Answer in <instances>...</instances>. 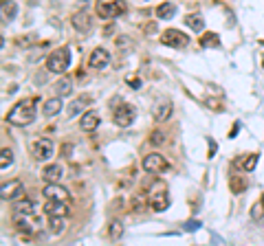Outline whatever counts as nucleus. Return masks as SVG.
I'll use <instances>...</instances> for the list:
<instances>
[{
    "mask_svg": "<svg viewBox=\"0 0 264 246\" xmlns=\"http://www.w3.org/2000/svg\"><path fill=\"white\" fill-rule=\"evenodd\" d=\"M35 117H38V104H35V99H22L9 110L7 121L11 125L22 127V125H31L35 121Z\"/></svg>",
    "mask_w": 264,
    "mask_h": 246,
    "instance_id": "obj_1",
    "label": "nucleus"
},
{
    "mask_svg": "<svg viewBox=\"0 0 264 246\" xmlns=\"http://www.w3.org/2000/svg\"><path fill=\"white\" fill-rule=\"evenodd\" d=\"M128 11L124 0H97V15L104 20H115Z\"/></svg>",
    "mask_w": 264,
    "mask_h": 246,
    "instance_id": "obj_2",
    "label": "nucleus"
},
{
    "mask_svg": "<svg viewBox=\"0 0 264 246\" xmlns=\"http://www.w3.org/2000/svg\"><path fill=\"white\" fill-rule=\"evenodd\" d=\"M70 66V51L62 46V49H55L47 60V68L51 73H66Z\"/></svg>",
    "mask_w": 264,
    "mask_h": 246,
    "instance_id": "obj_3",
    "label": "nucleus"
},
{
    "mask_svg": "<svg viewBox=\"0 0 264 246\" xmlns=\"http://www.w3.org/2000/svg\"><path fill=\"white\" fill-rule=\"evenodd\" d=\"M141 167H143L148 174H165L172 165H170V161H167L163 154H159V152H150L148 156L143 158Z\"/></svg>",
    "mask_w": 264,
    "mask_h": 246,
    "instance_id": "obj_4",
    "label": "nucleus"
},
{
    "mask_svg": "<svg viewBox=\"0 0 264 246\" xmlns=\"http://www.w3.org/2000/svg\"><path fill=\"white\" fill-rule=\"evenodd\" d=\"M161 44L170 46V49H185L190 44V38L179 29H167L161 33Z\"/></svg>",
    "mask_w": 264,
    "mask_h": 246,
    "instance_id": "obj_5",
    "label": "nucleus"
},
{
    "mask_svg": "<svg viewBox=\"0 0 264 246\" xmlns=\"http://www.w3.org/2000/svg\"><path fill=\"white\" fill-rule=\"evenodd\" d=\"M134 117H136V110L130 104H119L115 108V112H113V121H115V125H119V127L132 125Z\"/></svg>",
    "mask_w": 264,
    "mask_h": 246,
    "instance_id": "obj_6",
    "label": "nucleus"
},
{
    "mask_svg": "<svg viewBox=\"0 0 264 246\" xmlns=\"http://www.w3.org/2000/svg\"><path fill=\"white\" fill-rule=\"evenodd\" d=\"M31 154L35 161H40V163L49 161V158L53 156V141H51V138H38V141H33Z\"/></svg>",
    "mask_w": 264,
    "mask_h": 246,
    "instance_id": "obj_7",
    "label": "nucleus"
},
{
    "mask_svg": "<svg viewBox=\"0 0 264 246\" xmlns=\"http://www.w3.org/2000/svg\"><path fill=\"white\" fill-rule=\"evenodd\" d=\"M110 64V53L106 49H95L88 58V66L95 70H104Z\"/></svg>",
    "mask_w": 264,
    "mask_h": 246,
    "instance_id": "obj_8",
    "label": "nucleus"
},
{
    "mask_svg": "<svg viewBox=\"0 0 264 246\" xmlns=\"http://www.w3.org/2000/svg\"><path fill=\"white\" fill-rule=\"evenodd\" d=\"M22 191H24L22 183H20V181H9V183H4L2 187H0V198H2V200H18L20 196H22Z\"/></svg>",
    "mask_w": 264,
    "mask_h": 246,
    "instance_id": "obj_9",
    "label": "nucleus"
},
{
    "mask_svg": "<svg viewBox=\"0 0 264 246\" xmlns=\"http://www.w3.org/2000/svg\"><path fill=\"white\" fill-rule=\"evenodd\" d=\"M148 207L152 211H165L167 207H170V196H167V189H159V191H154L148 200Z\"/></svg>",
    "mask_w": 264,
    "mask_h": 246,
    "instance_id": "obj_10",
    "label": "nucleus"
},
{
    "mask_svg": "<svg viewBox=\"0 0 264 246\" xmlns=\"http://www.w3.org/2000/svg\"><path fill=\"white\" fill-rule=\"evenodd\" d=\"M42 193L47 200H66V202H68V191H66L60 183H49Z\"/></svg>",
    "mask_w": 264,
    "mask_h": 246,
    "instance_id": "obj_11",
    "label": "nucleus"
},
{
    "mask_svg": "<svg viewBox=\"0 0 264 246\" xmlns=\"http://www.w3.org/2000/svg\"><path fill=\"white\" fill-rule=\"evenodd\" d=\"M70 22H73L75 31H79V33H88V31L93 29V15H88L86 11H79V13L73 15Z\"/></svg>",
    "mask_w": 264,
    "mask_h": 246,
    "instance_id": "obj_12",
    "label": "nucleus"
},
{
    "mask_svg": "<svg viewBox=\"0 0 264 246\" xmlns=\"http://www.w3.org/2000/svg\"><path fill=\"white\" fill-rule=\"evenodd\" d=\"M44 213L47 215H68V204L66 200H47L44 202Z\"/></svg>",
    "mask_w": 264,
    "mask_h": 246,
    "instance_id": "obj_13",
    "label": "nucleus"
},
{
    "mask_svg": "<svg viewBox=\"0 0 264 246\" xmlns=\"http://www.w3.org/2000/svg\"><path fill=\"white\" fill-rule=\"evenodd\" d=\"M62 176H64V167L60 165V163H51V165H47L42 172V178L47 183H60Z\"/></svg>",
    "mask_w": 264,
    "mask_h": 246,
    "instance_id": "obj_14",
    "label": "nucleus"
},
{
    "mask_svg": "<svg viewBox=\"0 0 264 246\" xmlns=\"http://www.w3.org/2000/svg\"><path fill=\"white\" fill-rule=\"evenodd\" d=\"M79 127H82L84 132H95L99 127V115L95 110L84 112V117L79 119Z\"/></svg>",
    "mask_w": 264,
    "mask_h": 246,
    "instance_id": "obj_15",
    "label": "nucleus"
},
{
    "mask_svg": "<svg viewBox=\"0 0 264 246\" xmlns=\"http://www.w3.org/2000/svg\"><path fill=\"white\" fill-rule=\"evenodd\" d=\"M66 229V220L64 215H49V231L53 235H62Z\"/></svg>",
    "mask_w": 264,
    "mask_h": 246,
    "instance_id": "obj_16",
    "label": "nucleus"
},
{
    "mask_svg": "<svg viewBox=\"0 0 264 246\" xmlns=\"http://www.w3.org/2000/svg\"><path fill=\"white\" fill-rule=\"evenodd\" d=\"M172 104L170 101H161V104H156L154 108V121H167L170 119V115H172Z\"/></svg>",
    "mask_w": 264,
    "mask_h": 246,
    "instance_id": "obj_17",
    "label": "nucleus"
},
{
    "mask_svg": "<svg viewBox=\"0 0 264 246\" xmlns=\"http://www.w3.org/2000/svg\"><path fill=\"white\" fill-rule=\"evenodd\" d=\"M0 11H2L4 20H13L18 13V4L13 0H0Z\"/></svg>",
    "mask_w": 264,
    "mask_h": 246,
    "instance_id": "obj_18",
    "label": "nucleus"
},
{
    "mask_svg": "<svg viewBox=\"0 0 264 246\" xmlns=\"http://www.w3.org/2000/svg\"><path fill=\"white\" fill-rule=\"evenodd\" d=\"M13 209H16V213H22V215H31L35 211V202L31 198H20L16 204H13Z\"/></svg>",
    "mask_w": 264,
    "mask_h": 246,
    "instance_id": "obj_19",
    "label": "nucleus"
},
{
    "mask_svg": "<svg viewBox=\"0 0 264 246\" xmlns=\"http://www.w3.org/2000/svg\"><path fill=\"white\" fill-rule=\"evenodd\" d=\"M156 15H159L161 20H170L176 15V4L174 2H161L159 7H156Z\"/></svg>",
    "mask_w": 264,
    "mask_h": 246,
    "instance_id": "obj_20",
    "label": "nucleus"
},
{
    "mask_svg": "<svg viewBox=\"0 0 264 246\" xmlns=\"http://www.w3.org/2000/svg\"><path fill=\"white\" fill-rule=\"evenodd\" d=\"M185 24H187V27H190L192 31H196V33H200V31L205 29V20H202V15H198V13L185 15Z\"/></svg>",
    "mask_w": 264,
    "mask_h": 246,
    "instance_id": "obj_21",
    "label": "nucleus"
},
{
    "mask_svg": "<svg viewBox=\"0 0 264 246\" xmlns=\"http://www.w3.org/2000/svg\"><path fill=\"white\" fill-rule=\"evenodd\" d=\"M16 229L20 231V233L31 235V233H33V222H31V220H27V215L18 213V215H16Z\"/></svg>",
    "mask_w": 264,
    "mask_h": 246,
    "instance_id": "obj_22",
    "label": "nucleus"
},
{
    "mask_svg": "<svg viewBox=\"0 0 264 246\" xmlns=\"http://www.w3.org/2000/svg\"><path fill=\"white\" fill-rule=\"evenodd\" d=\"M60 110H62V99H60V97L49 99L47 104H44V117H55Z\"/></svg>",
    "mask_w": 264,
    "mask_h": 246,
    "instance_id": "obj_23",
    "label": "nucleus"
},
{
    "mask_svg": "<svg viewBox=\"0 0 264 246\" xmlns=\"http://www.w3.org/2000/svg\"><path fill=\"white\" fill-rule=\"evenodd\" d=\"M200 46L202 49H216V46H220L218 33H202L200 35Z\"/></svg>",
    "mask_w": 264,
    "mask_h": 246,
    "instance_id": "obj_24",
    "label": "nucleus"
},
{
    "mask_svg": "<svg viewBox=\"0 0 264 246\" xmlns=\"http://www.w3.org/2000/svg\"><path fill=\"white\" fill-rule=\"evenodd\" d=\"M108 238L113 240V242H117V240L124 238V224L119 222V220H113L108 227Z\"/></svg>",
    "mask_w": 264,
    "mask_h": 246,
    "instance_id": "obj_25",
    "label": "nucleus"
},
{
    "mask_svg": "<svg viewBox=\"0 0 264 246\" xmlns=\"http://www.w3.org/2000/svg\"><path fill=\"white\" fill-rule=\"evenodd\" d=\"M55 92H58V97H68L70 92H73V86H70L68 79H60L58 84H55Z\"/></svg>",
    "mask_w": 264,
    "mask_h": 246,
    "instance_id": "obj_26",
    "label": "nucleus"
},
{
    "mask_svg": "<svg viewBox=\"0 0 264 246\" xmlns=\"http://www.w3.org/2000/svg\"><path fill=\"white\" fill-rule=\"evenodd\" d=\"M88 97H79V99H75L73 101V104H70V108H68V117H75V115H77V112L79 110H82V108L86 106V104H88Z\"/></svg>",
    "mask_w": 264,
    "mask_h": 246,
    "instance_id": "obj_27",
    "label": "nucleus"
},
{
    "mask_svg": "<svg viewBox=\"0 0 264 246\" xmlns=\"http://www.w3.org/2000/svg\"><path fill=\"white\" fill-rule=\"evenodd\" d=\"M11 163H13V152L9 150V147H4V150L0 152V167L7 169L9 165H11Z\"/></svg>",
    "mask_w": 264,
    "mask_h": 246,
    "instance_id": "obj_28",
    "label": "nucleus"
},
{
    "mask_svg": "<svg viewBox=\"0 0 264 246\" xmlns=\"http://www.w3.org/2000/svg\"><path fill=\"white\" fill-rule=\"evenodd\" d=\"M256 165H258V154H249L245 158V163H242V169H245V172H253Z\"/></svg>",
    "mask_w": 264,
    "mask_h": 246,
    "instance_id": "obj_29",
    "label": "nucleus"
},
{
    "mask_svg": "<svg viewBox=\"0 0 264 246\" xmlns=\"http://www.w3.org/2000/svg\"><path fill=\"white\" fill-rule=\"evenodd\" d=\"M150 143H152V145H156V147L163 145V143H165V134H163L161 130H154V132L150 134Z\"/></svg>",
    "mask_w": 264,
    "mask_h": 246,
    "instance_id": "obj_30",
    "label": "nucleus"
},
{
    "mask_svg": "<svg viewBox=\"0 0 264 246\" xmlns=\"http://www.w3.org/2000/svg\"><path fill=\"white\" fill-rule=\"evenodd\" d=\"M262 215H264V202L260 200V202H256V204L251 207V218H253V220H260Z\"/></svg>",
    "mask_w": 264,
    "mask_h": 246,
    "instance_id": "obj_31",
    "label": "nucleus"
},
{
    "mask_svg": "<svg viewBox=\"0 0 264 246\" xmlns=\"http://www.w3.org/2000/svg\"><path fill=\"white\" fill-rule=\"evenodd\" d=\"M247 184L245 181H236V178H231V189H233V193H242V189H245Z\"/></svg>",
    "mask_w": 264,
    "mask_h": 246,
    "instance_id": "obj_32",
    "label": "nucleus"
},
{
    "mask_svg": "<svg viewBox=\"0 0 264 246\" xmlns=\"http://www.w3.org/2000/svg\"><path fill=\"white\" fill-rule=\"evenodd\" d=\"M128 84H130V88H134V90H139V88H141V79H139V77H134V79L130 77Z\"/></svg>",
    "mask_w": 264,
    "mask_h": 246,
    "instance_id": "obj_33",
    "label": "nucleus"
},
{
    "mask_svg": "<svg viewBox=\"0 0 264 246\" xmlns=\"http://www.w3.org/2000/svg\"><path fill=\"white\" fill-rule=\"evenodd\" d=\"M198 227H200V222H196V220H192V222H187V224H185V229H187V231H196Z\"/></svg>",
    "mask_w": 264,
    "mask_h": 246,
    "instance_id": "obj_34",
    "label": "nucleus"
},
{
    "mask_svg": "<svg viewBox=\"0 0 264 246\" xmlns=\"http://www.w3.org/2000/svg\"><path fill=\"white\" fill-rule=\"evenodd\" d=\"M207 106H209V108H214V110H222V106H218V101H214V99H209V101H207Z\"/></svg>",
    "mask_w": 264,
    "mask_h": 246,
    "instance_id": "obj_35",
    "label": "nucleus"
},
{
    "mask_svg": "<svg viewBox=\"0 0 264 246\" xmlns=\"http://www.w3.org/2000/svg\"><path fill=\"white\" fill-rule=\"evenodd\" d=\"M214 152H216V143L209 138V156H214Z\"/></svg>",
    "mask_w": 264,
    "mask_h": 246,
    "instance_id": "obj_36",
    "label": "nucleus"
},
{
    "mask_svg": "<svg viewBox=\"0 0 264 246\" xmlns=\"http://www.w3.org/2000/svg\"><path fill=\"white\" fill-rule=\"evenodd\" d=\"M262 202H264V193H262Z\"/></svg>",
    "mask_w": 264,
    "mask_h": 246,
    "instance_id": "obj_37",
    "label": "nucleus"
}]
</instances>
